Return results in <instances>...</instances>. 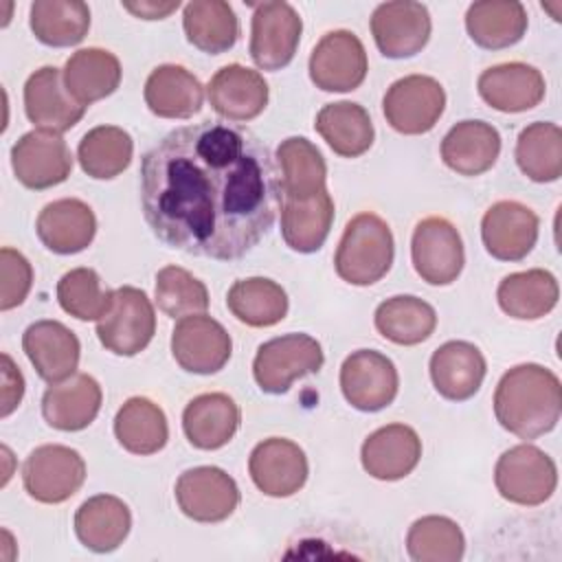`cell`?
Here are the masks:
<instances>
[{
	"label": "cell",
	"instance_id": "6da1fadb",
	"mask_svg": "<svg viewBox=\"0 0 562 562\" xmlns=\"http://www.w3.org/2000/svg\"><path fill=\"white\" fill-rule=\"evenodd\" d=\"M140 204L169 248L235 261L272 228L281 182L252 130L202 121L169 132L143 156Z\"/></svg>",
	"mask_w": 562,
	"mask_h": 562
},
{
	"label": "cell",
	"instance_id": "7a4b0ae2",
	"mask_svg": "<svg viewBox=\"0 0 562 562\" xmlns=\"http://www.w3.org/2000/svg\"><path fill=\"white\" fill-rule=\"evenodd\" d=\"M562 413V386L558 375L542 364L509 369L494 393L498 424L520 439H536L555 428Z\"/></svg>",
	"mask_w": 562,
	"mask_h": 562
},
{
	"label": "cell",
	"instance_id": "3957f363",
	"mask_svg": "<svg viewBox=\"0 0 562 562\" xmlns=\"http://www.w3.org/2000/svg\"><path fill=\"white\" fill-rule=\"evenodd\" d=\"M393 252V233L389 224L375 213H358L345 226L334 266L342 281L351 285H371L391 270Z\"/></svg>",
	"mask_w": 562,
	"mask_h": 562
},
{
	"label": "cell",
	"instance_id": "277c9868",
	"mask_svg": "<svg viewBox=\"0 0 562 562\" xmlns=\"http://www.w3.org/2000/svg\"><path fill=\"white\" fill-rule=\"evenodd\" d=\"M498 494L516 505H540L551 498L558 485L553 459L531 443H520L501 454L494 468Z\"/></svg>",
	"mask_w": 562,
	"mask_h": 562
},
{
	"label": "cell",
	"instance_id": "5b68a950",
	"mask_svg": "<svg viewBox=\"0 0 562 562\" xmlns=\"http://www.w3.org/2000/svg\"><path fill=\"white\" fill-rule=\"evenodd\" d=\"M323 360V349L316 338L307 334H285L257 349L252 375L263 393L281 395L294 380L316 373Z\"/></svg>",
	"mask_w": 562,
	"mask_h": 562
},
{
	"label": "cell",
	"instance_id": "8992f818",
	"mask_svg": "<svg viewBox=\"0 0 562 562\" xmlns=\"http://www.w3.org/2000/svg\"><path fill=\"white\" fill-rule=\"evenodd\" d=\"M154 331V305L143 290L132 285L116 288L110 310L97 321L101 345L116 356L140 353L151 342Z\"/></svg>",
	"mask_w": 562,
	"mask_h": 562
},
{
	"label": "cell",
	"instance_id": "52a82bcc",
	"mask_svg": "<svg viewBox=\"0 0 562 562\" xmlns=\"http://www.w3.org/2000/svg\"><path fill=\"white\" fill-rule=\"evenodd\" d=\"M86 481L81 454L68 446L46 443L35 448L22 465V483L31 498L55 505L68 501Z\"/></svg>",
	"mask_w": 562,
	"mask_h": 562
},
{
	"label": "cell",
	"instance_id": "ba28073f",
	"mask_svg": "<svg viewBox=\"0 0 562 562\" xmlns=\"http://www.w3.org/2000/svg\"><path fill=\"white\" fill-rule=\"evenodd\" d=\"M446 108L441 83L428 75H408L391 83L382 99L386 123L400 134L430 132Z\"/></svg>",
	"mask_w": 562,
	"mask_h": 562
},
{
	"label": "cell",
	"instance_id": "9c48e42d",
	"mask_svg": "<svg viewBox=\"0 0 562 562\" xmlns=\"http://www.w3.org/2000/svg\"><path fill=\"white\" fill-rule=\"evenodd\" d=\"M303 22L288 2H259L252 13L250 57L263 70H279L294 59Z\"/></svg>",
	"mask_w": 562,
	"mask_h": 562
},
{
	"label": "cell",
	"instance_id": "30bf717a",
	"mask_svg": "<svg viewBox=\"0 0 562 562\" xmlns=\"http://www.w3.org/2000/svg\"><path fill=\"white\" fill-rule=\"evenodd\" d=\"M369 64L362 42L351 31H329L310 55V79L325 92L356 90L367 77Z\"/></svg>",
	"mask_w": 562,
	"mask_h": 562
},
{
	"label": "cell",
	"instance_id": "8fae6325",
	"mask_svg": "<svg viewBox=\"0 0 562 562\" xmlns=\"http://www.w3.org/2000/svg\"><path fill=\"white\" fill-rule=\"evenodd\" d=\"M400 378L391 358L373 349H358L340 367L345 400L364 413L386 408L397 395Z\"/></svg>",
	"mask_w": 562,
	"mask_h": 562
},
{
	"label": "cell",
	"instance_id": "7c38bea8",
	"mask_svg": "<svg viewBox=\"0 0 562 562\" xmlns=\"http://www.w3.org/2000/svg\"><path fill=\"white\" fill-rule=\"evenodd\" d=\"M411 257L415 272L430 285H448L463 270V241L446 217H426L413 231Z\"/></svg>",
	"mask_w": 562,
	"mask_h": 562
},
{
	"label": "cell",
	"instance_id": "4fadbf2b",
	"mask_svg": "<svg viewBox=\"0 0 562 562\" xmlns=\"http://www.w3.org/2000/svg\"><path fill=\"white\" fill-rule=\"evenodd\" d=\"M11 167L26 189H50L61 184L72 171V154L57 132H26L11 147Z\"/></svg>",
	"mask_w": 562,
	"mask_h": 562
},
{
	"label": "cell",
	"instance_id": "5bb4252c",
	"mask_svg": "<svg viewBox=\"0 0 562 562\" xmlns=\"http://www.w3.org/2000/svg\"><path fill=\"white\" fill-rule=\"evenodd\" d=\"M176 501L195 522H222L237 509L239 487L222 468L200 465L178 476Z\"/></svg>",
	"mask_w": 562,
	"mask_h": 562
},
{
	"label": "cell",
	"instance_id": "9a60e30c",
	"mask_svg": "<svg viewBox=\"0 0 562 562\" xmlns=\"http://www.w3.org/2000/svg\"><path fill=\"white\" fill-rule=\"evenodd\" d=\"M233 342L222 323L206 314H191L176 323L171 334L173 360L189 373H217L224 369Z\"/></svg>",
	"mask_w": 562,
	"mask_h": 562
},
{
	"label": "cell",
	"instance_id": "2e32d148",
	"mask_svg": "<svg viewBox=\"0 0 562 562\" xmlns=\"http://www.w3.org/2000/svg\"><path fill=\"white\" fill-rule=\"evenodd\" d=\"M430 29V13L422 2H382L371 15V35L375 46L391 59L417 55L426 46Z\"/></svg>",
	"mask_w": 562,
	"mask_h": 562
},
{
	"label": "cell",
	"instance_id": "e0dca14e",
	"mask_svg": "<svg viewBox=\"0 0 562 562\" xmlns=\"http://www.w3.org/2000/svg\"><path fill=\"white\" fill-rule=\"evenodd\" d=\"M248 472L252 483L266 496L283 498L296 494L305 485L310 468L299 443L283 437H270L252 448Z\"/></svg>",
	"mask_w": 562,
	"mask_h": 562
},
{
	"label": "cell",
	"instance_id": "ac0fdd59",
	"mask_svg": "<svg viewBox=\"0 0 562 562\" xmlns=\"http://www.w3.org/2000/svg\"><path fill=\"white\" fill-rule=\"evenodd\" d=\"M538 226V215L529 206L516 200H501L481 220L483 246L494 259L520 261L536 246Z\"/></svg>",
	"mask_w": 562,
	"mask_h": 562
},
{
	"label": "cell",
	"instance_id": "d6986e66",
	"mask_svg": "<svg viewBox=\"0 0 562 562\" xmlns=\"http://www.w3.org/2000/svg\"><path fill=\"white\" fill-rule=\"evenodd\" d=\"M24 110L40 130L61 134L81 121L86 105L68 94L59 68L42 66L24 83Z\"/></svg>",
	"mask_w": 562,
	"mask_h": 562
},
{
	"label": "cell",
	"instance_id": "ffe728a7",
	"mask_svg": "<svg viewBox=\"0 0 562 562\" xmlns=\"http://www.w3.org/2000/svg\"><path fill=\"white\" fill-rule=\"evenodd\" d=\"M22 349L37 375L48 382H61L75 375L79 364V338L59 321H37L26 327Z\"/></svg>",
	"mask_w": 562,
	"mask_h": 562
},
{
	"label": "cell",
	"instance_id": "44dd1931",
	"mask_svg": "<svg viewBox=\"0 0 562 562\" xmlns=\"http://www.w3.org/2000/svg\"><path fill=\"white\" fill-rule=\"evenodd\" d=\"M422 459V439L406 424H389L371 432L360 450L362 468L380 481L411 474Z\"/></svg>",
	"mask_w": 562,
	"mask_h": 562
},
{
	"label": "cell",
	"instance_id": "7402d4cb",
	"mask_svg": "<svg viewBox=\"0 0 562 562\" xmlns=\"http://www.w3.org/2000/svg\"><path fill=\"white\" fill-rule=\"evenodd\" d=\"M481 99L498 112H525L544 99V77L522 61L492 66L479 77Z\"/></svg>",
	"mask_w": 562,
	"mask_h": 562
},
{
	"label": "cell",
	"instance_id": "603a6c76",
	"mask_svg": "<svg viewBox=\"0 0 562 562\" xmlns=\"http://www.w3.org/2000/svg\"><path fill=\"white\" fill-rule=\"evenodd\" d=\"M101 386L88 373H75L46 389L42 397V415L48 426L66 432L90 426L101 408Z\"/></svg>",
	"mask_w": 562,
	"mask_h": 562
},
{
	"label": "cell",
	"instance_id": "cb8c5ba5",
	"mask_svg": "<svg viewBox=\"0 0 562 562\" xmlns=\"http://www.w3.org/2000/svg\"><path fill=\"white\" fill-rule=\"evenodd\" d=\"M211 108L226 121H250L268 105V83L241 64L220 68L209 81Z\"/></svg>",
	"mask_w": 562,
	"mask_h": 562
},
{
	"label": "cell",
	"instance_id": "d4e9b609",
	"mask_svg": "<svg viewBox=\"0 0 562 562\" xmlns=\"http://www.w3.org/2000/svg\"><path fill=\"white\" fill-rule=\"evenodd\" d=\"M40 241L57 255H75L90 246L97 233V217L92 209L77 200L64 198L46 204L35 222Z\"/></svg>",
	"mask_w": 562,
	"mask_h": 562
},
{
	"label": "cell",
	"instance_id": "484cf974",
	"mask_svg": "<svg viewBox=\"0 0 562 562\" xmlns=\"http://www.w3.org/2000/svg\"><path fill=\"white\" fill-rule=\"evenodd\" d=\"M487 364L479 347L448 340L430 356V380L437 393L452 402L470 400L483 384Z\"/></svg>",
	"mask_w": 562,
	"mask_h": 562
},
{
	"label": "cell",
	"instance_id": "4316f807",
	"mask_svg": "<svg viewBox=\"0 0 562 562\" xmlns=\"http://www.w3.org/2000/svg\"><path fill=\"white\" fill-rule=\"evenodd\" d=\"M501 154V134L485 121H461L441 140V160L461 176H481Z\"/></svg>",
	"mask_w": 562,
	"mask_h": 562
},
{
	"label": "cell",
	"instance_id": "83f0119b",
	"mask_svg": "<svg viewBox=\"0 0 562 562\" xmlns=\"http://www.w3.org/2000/svg\"><path fill=\"white\" fill-rule=\"evenodd\" d=\"M239 417V406L226 393H202L184 406L182 430L191 446L217 450L233 439Z\"/></svg>",
	"mask_w": 562,
	"mask_h": 562
},
{
	"label": "cell",
	"instance_id": "f1b7e54d",
	"mask_svg": "<svg viewBox=\"0 0 562 562\" xmlns=\"http://www.w3.org/2000/svg\"><path fill=\"white\" fill-rule=\"evenodd\" d=\"M132 527L130 507L112 494H97L75 514V533L94 553H110L123 544Z\"/></svg>",
	"mask_w": 562,
	"mask_h": 562
},
{
	"label": "cell",
	"instance_id": "f546056e",
	"mask_svg": "<svg viewBox=\"0 0 562 562\" xmlns=\"http://www.w3.org/2000/svg\"><path fill=\"white\" fill-rule=\"evenodd\" d=\"M202 101V83L182 66L162 64L145 81V103L156 116L189 119L200 112Z\"/></svg>",
	"mask_w": 562,
	"mask_h": 562
},
{
	"label": "cell",
	"instance_id": "4dcf8cb0",
	"mask_svg": "<svg viewBox=\"0 0 562 562\" xmlns=\"http://www.w3.org/2000/svg\"><path fill=\"white\" fill-rule=\"evenodd\" d=\"M64 83L68 94L88 108L90 103L110 97L119 88L121 64L116 55L105 48H81L66 61Z\"/></svg>",
	"mask_w": 562,
	"mask_h": 562
},
{
	"label": "cell",
	"instance_id": "1f68e13d",
	"mask_svg": "<svg viewBox=\"0 0 562 562\" xmlns=\"http://www.w3.org/2000/svg\"><path fill=\"white\" fill-rule=\"evenodd\" d=\"M334 200L329 191H321L307 200L281 198V235L296 252H316L331 228Z\"/></svg>",
	"mask_w": 562,
	"mask_h": 562
},
{
	"label": "cell",
	"instance_id": "d6a6232c",
	"mask_svg": "<svg viewBox=\"0 0 562 562\" xmlns=\"http://www.w3.org/2000/svg\"><path fill=\"white\" fill-rule=\"evenodd\" d=\"M465 29L481 48H507L522 40L527 31V11L516 0L472 2L465 13Z\"/></svg>",
	"mask_w": 562,
	"mask_h": 562
},
{
	"label": "cell",
	"instance_id": "836d02e7",
	"mask_svg": "<svg viewBox=\"0 0 562 562\" xmlns=\"http://www.w3.org/2000/svg\"><path fill=\"white\" fill-rule=\"evenodd\" d=\"M277 160L281 167V198L307 200L327 189V165L312 140L303 136L281 140Z\"/></svg>",
	"mask_w": 562,
	"mask_h": 562
},
{
	"label": "cell",
	"instance_id": "e575fe53",
	"mask_svg": "<svg viewBox=\"0 0 562 562\" xmlns=\"http://www.w3.org/2000/svg\"><path fill=\"white\" fill-rule=\"evenodd\" d=\"M323 140L342 158H358L373 145L369 112L351 101H336L321 108L314 123Z\"/></svg>",
	"mask_w": 562,
	"mask_h": 562
},
{
	"label": "cell",
	"instance_id": "d590c367",
	"mask_svg": "<svg viewBox=\"0 0 562 562\" xmlns=\"http://www.w3.org/2000/svg\"><path fill=\"white\" fill-rule=\"evenodd\" d=\"M558 294L555 277L542 268L507 274L496 290L501 310L520 321L547 316L555 307Z\"/></svg>",
	"mask_w": 562,
	"mask_h": 562
},
{
	"label": "cell",
	"instance_id": "8d00e7d4",
	"mask_svg": "<svg viewBox=\"0 0 562 562\" xmlns=\"http://www.w3.org/2000/svg\"><path fill=\"white\" fill-rule=\"evenodd\" d=\"M182 26L187 40L209 55L233 48L239 35L237 15L224 0H193L184 4Z\"/></svg>",
	"mask_w": 562,
	"mask_h": 562
},
{
	"label": "cell",
	"instance_id": "74e56055",
	"mask_svg": "<svg viewBox=\"0 0 562 562\" xmlns=\"http://www.w3.org/2000/svg\"><path fill=\"white\" fill-rule=\"evenodd\" d=\"M114 435L132 454H154L165 448L169 426L162 408L147 397H130L114 417Z\"/></svg>",
	"mask_w": 562,
	"mask_h": 562
},
{
	"label": "cell",
	"instance_id": "f35d334b",
	"mask_svg": "<svg viewBox=\"0 0 562 562\" xmlns=\"http://www.w3.org/2000/svg\"><path fill=\"white\" fill-rule=\"evenodd\" d=\"M231 314L250 327H272L288 314L285 290L266 277L239 279L226 294Z\"/></svg>",
	"mask_w": 562,
	"mask_h": 562
},
{
	"label": "cell",
	"instance_id": "ab89813d",
	"mask_svg": "<svg viewBox=\"0 0 562 562\" xmlns=\"http://www.w3.org/2000/svg\"><path fill=\"white\" fill-rule=\"evenodd\" d=\"M88 29L90 9L81 0H35L31 4V31L46 46H75Z\"/></svg>",
	"mask_w": 562,
	"mask_h": 562
},
{
	"label": "cell",
	"instance_id": "60d3db41",
	"mask_svg": "<svg viewBox=\"0 0 562 562\" xmlns=\"http://www.w3.org/2000/svg\"><path fill=\"white\" fill-rule=\"evenodd\" d=\"M437 327V314L430 303L402 294L386 299L375 310V329L395 345H419Z\"/></svg>",
	"mask_w": 562,
	"mask_h": 562
},
{
	"label": "cell",
	"instance_id": "b9f144b4",
	"mask_svg": "<svg viewBox=\"0 0 562 562\" xmlns=\"http://www.w3.org/2000/svg\"><path fill=\"white\" fill-rule=\"evenodd\" d=\"M134 154L132 136L116 125L92 127L77 147L81 169L94 180H110L123 173Z\"/></svg>",
	"mask_w": 562,
	"mask_h": 562
},
{
	"label": "cell",
	"instance_id": "7bdbcfd3",
	"mask_svg": "<svg viewBox=\"0 0 562 562\" xmlns=\"http://www.w3.org/2000/svg\"><path fill=\"white\" fill-rule=\"evenodd\" d=\"M516 162L533 182H553L562 176V132L555 123L538 121L518 134Z\"/></svg>",
	"mask_w": 562,
	"mask_h": 562
},
{
	"label": "cell",
	"instance_id": "ee69618b",
	"mask_svg": "<svg viewBox=\"0 0 562 562\" xmlns=\"http://www.w3.org/2000/svg\"><path fill=\"white\" fill-rule=\"evenodd\" d=\"M406 549L415 562H457L463 558L465 538L446 516H424L406 533Z\"/></svg>",
	"mask_w": 562,
	"mask_h": 562
},
{
	"label": "cell",
	"instance_id": "f6af8a7d",
	"mask_svg": "<svg viewBox=\"0 0 562 562\" xmlns=\"http://www.w3.org/2000/svg\"><path fill=\"white\" fill-rule=\"evenodd\" d=\"M114 290H103L92 268L68 270L57 283V301L61 310L79 321H99L112 305Z\"/></svg>",
	"mask_w": 562,
	"mask_h": 562
},
{
	"label": "cell",
	"instance_id": "bcb514c9",
	"mask_svg": "<svg viewBox=\"0 0 562 562\" xmlns=\"http://www.w3.org/2000/svg\"><path fill=\"white\" fill-rule=\"evenodd\" d=\"M156 303L171 318L202 314L209 307V290L189 270L165 266L156 274Z\"/></svg>",
	"mask_w": 562,
	"mask_h": 562
},
{
	"label": "cell",
	"instance_id": "7dc6e473",
	"mask_svg": "<svg viewBox=\"0 0 562 562\" xmlns=\"http://www.w3.org/2000/svg\"><path fill=\"white\" fill-rule=\"evenodd\" d=\"M33 285V268L29 259L4 246L0 250V310L18 307Z\"/></svg>",
	"mask_w": 562,
	"mask_h": 562
},
{
	"label": "cell",
	"instance_id": "c3c4849f",
	"mask_svg": "<svg viewBox=\"0 0 562 562\" xmlns=\"http://www.w3.org/2000/svg\"><path fill=\"white\" fill-rule=\"evenodd\" d=\"M24 395V378L13 364L9 353H2V411L0 415L7 417L15 411Z\"/></svg>",
	"mask_w": 562,
	"mask_h": 562
},
{
	"label": "cell",
	"instance_id": "681fc988",
	"mask_svg": "<svg viewBox=\"0 0 562 562\" xmlns=\"http://www.w3.org/2000/svg\"><path fill=\"white\" fill-rule=\"evenodd\" d=\"M123 7L134 13L136 18L143 20H162L167 18L171 11H176L180 7L178 0L171 2H149V0H140V2H123Z\"/></svg>",
	"mask_w": 562,
	"mask_h": 562
}]
</instances>
